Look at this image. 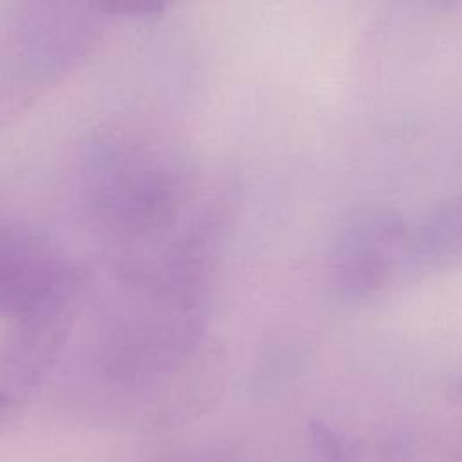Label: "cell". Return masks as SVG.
Listing matches in <instances>:
<instances>
[{"label": "cell", "instance_id": "52a82bcc", "mask_svg": "<svg viewBox=\"0 0 462 462\" xmlns=\"http://www.w3.org/2000/svg\"><path fill=\"white\" fill-rule=\"evenodd\" d=\"M177 462H224V460L215 458V457H193V458H184V460H177Z\"/></svg>", "mask_w": 462, "mask_h": 462}, {"label": "cell", "instance_id": "6da1fadb", "mask_svg": "<svg viewBox=\"0 0 462 462\" xmlns=\"http://www.w3.org/2000/svg\"><path fill=\"white\" fill-rule=\"evenodd\" d=\"M211 291V280L180 274L112 276L83 345L90 399L150 422L204 410L213 379Z\"/></svg>", "mask_w": 462, "mask_h": 462}, {"label": "cell", "instance_id": "7a4b0ae2", "mask_svg": "<svg viewBox=\"0 0 462 462\" xmlns=\"http://www.w3.org/2000/svg\"><path fill=\"white\" fill-rule=\"evenodd\" d=\"M88 276L13 319L0 343V439L23 417L78 327Z\"/></svg>", "mask_w": 462, "mask_h": 462}, {"label": "cell", "instance_id": "8992f818", "mask_svg": "<svg viewBox=\"0 0 462 462\" xmlns=\"http://www.w3.org/2000/svg\"><path fill=\"white\" fill-rule=\"evenodd\" d=\"M307 437L319 462H401L406 451L395 437H350L323 420H310Z\"/></svg>", "mask_w": 462, "mask_h": 462}, {"label": "cell", "instance_id": "5b68a950", "mask_svg": "<svg viewBox=\"0 0 462 462\" xmlns=\"http://www.w3.org/2000/svg\"><path fill=\"white\" fill-rule=\"evenodd\" d=\"M411 260L430 271L462 267V195L442 202L413 231Z\"/></svg>", "mask_w": 462, "mask_h": 462}, {"label": "cell", "instance_id": "3957f363", "mask_svg": "<svg viewBox=\"0 0 462 462\" xmlns=\"http://www.w3.org/2000/svg\"><path fill=\"white\" fill-rule=\"evenodd\" d=\"M413 231L395 213L370 211L350 218L336 236L330 276L348 298H366L384 289L413 263Z\"/></svg>", "mask_w": 462, "mask_h": 462}, {"label": "cell", "instance_id": "277c9868", "mask_svg": "<svg viewBox=\"0 0 462 462\" xmlns=\"http://www.w3.org/2000/svg\"><path fill=\"white\" fill-rule=\"evenodd\" d=\"M87 276L45 235L0 222V316L16 319Z\"/></svg>", "mask_w": 462, "mask_h": 462}, {"label": "cell", "instance_id": "ba28073f", "mask_svg": "<svg viewBox=\"0 0 462 462\" xmlns=\"http://www.w3.org/2000/svg\"><path fill=\"white\" fill-rule=\"evenodd\" d=\"M455 395L462 401V383H457V388H455Z\"/></svg>", "mask_w": 462, "mask_h": 462}]
</instances>
